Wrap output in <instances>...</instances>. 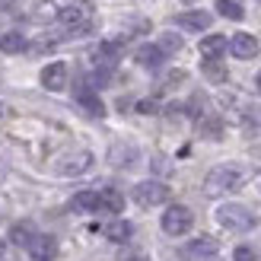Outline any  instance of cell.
Instances as JSON below:
<instances>
[{
    "label": "cell",
    "instance_id": "obj_1",
    "mask_svg": "<svg viewBox=\"0 0 261 261\" xmlns=\"http://www.w3.org/2000/svg\"><path fill=\"white\" fill-rule=\"evenodd\" d=\"M242 181H245V169H239V166H217L204 178V194H207V198L229 194V191L242 188Z\"/></svg>",
    "mask_w": 261,
    "mask_h": 261
},
{
    "label": "cell",
    "instance_id": "obj_2",
    "mask_svg": "<svg viewBox=\"0 0 261 261\" xmlns=\"http://www.w3.org/2000/svg\"><path fill=\"white\" fill-rule=\"evenodd\" d=\"M217 223L229 232H249L255 226V217H252V211H245L242 204H223L217 211Z\"/></svg>",
    "mask_w": 261,
    "mask_h": 261
},
{
    "label": "cell",
    "instance_id": "obj_3",
    "mask_svg": "<svg viewBox=\"0 0 261 261\" xmlns=\"http://www.w3.org/2000/svg\"><path fill=\"white\" fill-rule=\"evenodd\" d=\"M191 223H194V214L185 204L166 207V214H163V232L166 236H185V232L191 229Z\"/></svg>",
    "mask_w": 261,
    "mask_h": 261
},
{
    "label": "cell",
    "instance_id": "obj_4",
    "mask_svg": "<svg viewBox=\"0 0 261 261\" xmlns=\"http://www.w3.org/2000/svg\"><path fill=\"white\" fill-rule=\"evenodd\" d=\"M58 19H61L64 29L73 32V35H83V32L93 29V19H89L86 7H64V10H58Z\"/></svg>",
    "mask_w": 261,
    "mask_h": 261
},
{
    "label": "cell",
    "instance_id": "obj_5",
    "mask_svg": "<svg viewBox=\"0 0 261 261\" xmlns=\"http://www.w3.org/2000/svg\"><path fill=\"white\" fill-rule=\"evenodd\" d=\"M169 191L163 181H140V185L134 188V201L140 207H156V204H166L169 201Z\"/></svg>",
    "mask_w": 261,
    "mask_h": 261
},
{
    "label": "cell",
    "instance_id": "obj_6",
    "mask_svg": "<svg viewBox=\"0 0 261 261\" xmlns=\"http://www.w3.org/2000/svg\"><path fill=\"white\" fill-rule=\"evenodd\" d=\"M89 166H93V153H86V150H76V153L64 156V160L58 163V172H61V175H83Z\"/></svg>",
    "mask_w": 261,
    "mask_h": 261
},
{
    "label": "cell",
    "instance_id": "obj_7",
    "mask_svg": "<svg viewBox=\"0 0 261 261\" xmlns=\"http://www.w3.org/2000/svg\"><path fill=\"white\" fill-rule=\"evenodd\" d=\"M42 86L51 89V93H58V89L67 86V64H61V61L48 64V67L42 70Z\"/></svg>",
    "mask_w": 261,
    "mask_h": 261
},
{
    "label": "cell",
    "instance_id": "obj_8",
    "mask_svg": "<svg viewBox=\"0 0 261 261\" xmlns=\"http://www.w3.org/2000/svg\"><path fill=\"white\" fill-rule=\"evenodd\" d=\"M229 51H232L236 58L249 61V58L258 55V38L249 35V32H239V35H232V38H229Z\"/></svg>",
    "mask_w": 261,
    "mask_h": 261
},
{
    "label": "cell",
    "instance_id": "obj_9",
    "mask_svg": "<svg viewBox=\"0 0 261 261\" xmlns=\"http://www.w3.org/2000/svg\"><path fill=\"white\" fill-rule=\"evenodd\" d=\"M29 255L35 261H55L58 258V239L55 236H35L29 245Z\"/></svg>",
    "mask_w": 261,
    "mask_h": 261
},
{
    "label": "cell",
    "instance_id": "obj_10",
    "mask_svg": "<svg viewBox=\"0 0 261 261\" xmlns=\"http://www.w3.org/2000/svg\"><path fill=\"white\" fill-rule=\"evenodd\" d=\"M175 22L181 25V29L201 32V29H207V25L214 22V16H211V13H204V10H191V13H178V16H175Z\"/></svg>",
    "mask_w": 261,
    "mask_h": 261
},
{
    "label": "cell",
    "instance_id": "obj_11",
    "mask_svg": "<svg viewBox=\"0 0 261 261\" xmlns=\"http://www.w3.org/2000/svg\"><path fill=\"white\" fill-rule=\"evenodd\" d=\"M217 239H211V236H201V239H194V242H188L185 249H181V255L185 258H204V255H217Z\"/></svg>",
    "mask_w": 261,
    "mask_h": 261
},
{
    "label": "cell",
    "instance_id": "obj_12",
    "mask_svg": "<svg viewBox=\"0 0 261 261\" xmlns=\"http://www.w3.org/2000/svg\"><path fill=\"white\" fill-rule=\"evenodd\" d=\"M35 236H38V229L29 223V220H22V223H16V226L10 229V242H13V245H25V249L32 245Z\"/></svg>",
    "mask_w": 261,
    "mask_h": 261
},
{
    "label": "cell",
    "instance_id": "obj_13",
    "mask_svg": "<svg viewBox=\"0 0 261 261\" xmlns=\"http://www.w3.org/2000/svg\"><path fill=\"white\" fill-rule=\"evenodd\" d=\"M99 211H106V214H121V211H124V198H121L115 188L99 191Z\"/></svg>",
    "mask_w": 261,
    "mask_h": 261
},
{
    "label": "cell",
    "instance_id": "obj_14",
    "mask_svg": "<svg viewBox=\"0 0 261 261\" xmlns=\"http://www.w3.org/2000/svg\"><path fill=\"white\" fill-rule=\"evenodd\" d=\"M76 102H80L93 118H102V115H106V106L99 102V96L93 93V89H80V93H76Z\"/></svg>",
    "mask_w": 261,
    "mask_h": 261
},
{
    "label": "cell",
    "instance_id": "obj_15",
    "mask_svg": "<svg viewBox=\"0 0 261 261\" xmlns=\"http://www.w3.org/2000/svg\"><path fill=\"white\" fill-rule=\"evenodd\" d=\"M223 51H226V38H223V35H207L204 42H201V55H204L207 61H217Z\"/></svg>",
    "mask_w": 261,
    "mask_h": 261
},
{
    "label": "cell",
    "instance_id": "obj_16",
    "mask_svg": "<svg viewBox=\"0 0 261 261\" xmlns=\"http://www.w3.org/2000/svg\"><path fill=\"white\" fill-rule=\"evenodd\" d=\"M102 232H106L112 242L124 245L130 239V223H127V220H112V223H106V229H102Z\"/></svg>",
    "mask_w": 261,
    "mask_h": 261
},
{
    "label": "cell",
    "instance_id": "obj_17",
    "mask_svg": "<svg viewBox=\"0 0 261 261\" xmlns=\"http://www.w3.org/2000/svg\"><path fill=\"white\" fill-rule=\"evenodd\" d=\"M198 130L204 137H211V140H220L223 137V121H220L217 115H204V118L198 121Z\"/></svg>",
    "mask_w": 261,
    "mask_h": 261
},
{
    "label": "cell",
    "instance_id": "obj_18",
    "mask_svg": "<svg viewBox=\"0 0 261 261\" xmlns=\"http://www.w3.org/2000/svg\"><path fill=\"white\" fill-rule=\"evenodd\" d=\"M163 58H166V55H163L156 45H143V48L137 51V64H140V67H160Z\"/></svg>",
    "mask_w": 261,
    "mask_h": 261
},
{
    "label": "cell",
    "instance_id": "obj_19",
    "mask_svg": "<svg viewBox=\"0 0 261 261\" xmlns=\"http://www.w3.org/2000/svg\"><path fill=\"white\" fill-rule=\"evenodd\" d=\"M0 51L4 55H19V51H25V38L19 32H4L0 35Z\"/></svg>",
    "mask_w": 261,
    "mask_h": 261
},
{
    "label": "cell",
    "instance_id": "obj_20",
    "mask_svg": "<svg viewBox=\"0 0 261 261\" xmlns=\"http://www.w3.org/2000/svg\"><path fill=\"white\" fill-rule=\"evenodd\" d=\"M73 211H99V191H80L70 201Z\"/></svg>",
    "mask_w": 261,
    "mask_h": 261
},
{
    "label": "cell",
    "instance_id": "obj_21",
    "mask_svg": "<svg viewBox=\"0 0 261 261\" xmlns=\"http://www.w3.org/2000/svg\"><path fill=\"white\" fill-rule=\"evenodd\" d=\"M217 13L226 16V19H242L245 16V10L236 4V0H217Z\"/></svg>",
    "mask_w": 261,
    "mask_h": 261
},
{
    "label": "cell",
    "instance_id": "obj_22",
    "mask_svg": "<svg viewBox=\"0 0 261 261\" xmlns=\"http://www.w3.org/2000/svg\"><path fill=\"white\" fill-rule=\"evenodd\" d=\"M242 127L245 130H261V106H249L242 112Z\"/></svg>",
    "mask_w": 261,
    "mask_h": 261
},
{
    "label": "cell",
    "instance_id": "obj_23",
    "mask_svg": "<svg viewBox=\"0 0 261 261\" xmlns=\"http://www.w3.org/2000/svg\"><path fill=\"white\" fill-rule=\"evenodd\" d=\"M204 76H207L211 83H223V80H226V67H223L220 61H204Z\"/></svg>",
    "mask_w": 261,
    "mask_h": 261
},
{
    "label": "cell",
    "instance_id": "obj_24",
    "mask_svg": "<svg viewBox=\"0 0 261 261\" xmlns=\"http://www.w3.org/2000/svg\"><path fill=\"white\" fill-rule=\"evenodd\" d=\"M55 4H48V0H38V4H32V19H55Z\"/></svg>",
    "mask_w": 261,
    "mask_h": 261
},
{
    "label": "cell",
    "instance_id": "obj_25",
    "mask_svg": "<svg viewBox=\"0 0 261 261\" xmlns=\"http://www.w3.org/2000/svg\"><path fill=\"white\" fill-rule=\"evenodd\" d=\"M156 48H160L163 55H172V51H178V48H181V38H178V35H163Z\"/></svg>",
    "mask_w": 261,
    "mask_h": 261
},
{
    "label": "cell",
    "instance_id": "obj_26",
    "mask_svg": "<svg viewBox=\"0 0 261 261\" xmlns=\"http://www.w3.org/2000/svg\"><path fill=\"white\" fill-rule=\"evenodd\" d=\"M134 156H137L134 150H121V147H115V150H112V163H115V166H130V160H134Z\"/></svg>",
    "mask_w": 261,
    "mask_h": 261
},
{
    "label": "cell",
    "instance_id": "obj_27",
    "mask_svg": "<svg viewBox=\"0 0 261 261\" xmlns=\"http://www.w3.org/2000/svg\"><path fill=\"white\" fill-rule=\"evenodd\" d=\"M156 109H160V106H156V99H140L137 102V112L140 115H156Z\"/></svg>",
    "mask_w": 261,
    "mask_h": 261
},
{
    "label": "cell",
    "instance_id": "obj_28",
    "mask_svg": "<svg viewBox=\"0 0 261 261\" xmlns=\"http://www.w3.org/2000/svg\"><path fill=\"white\" fill-rule=\"evenodd\" d=\"M232 261H255V252L249 249V245H239V249L232 252Z\"/></svg>",
    "mask_w": 261,
    "mask_h": 261
},
{
    "label": "cell",
    "instance_id": "obj_29",
    "mask_svg": "<svg viewBox=\"0 0 261 261\" xmlns=\"http://www.w3.org/2000/svg\"><path fill=\"white\" fill-rule=\"evenodd\" d=\"M118 261H147V255H143L140 249H124Z\"/></svg>",
    "mask_w": 261,
    "mask_h": 261
},
{
    "label": "cell",
    "instance_id": "obj_30",
    "mask_svg": "<svg viewBox=\"0 0 261 261\" xmlns=\"http://www.w3.org/2000/svg\"><path fill=\"white\" fill-rule=\"evenodd\" d=\"M13 7V0H0V10H10Z\"/></svg>",
    "mask_w": 261,
    "mask_h": 261
},
{
    "label": "cell",
    "instance_id": "obj_31",
    "mask_svg": "<svg viewBox=\"0 0 261 261\" xmlns=\"http://www.w3.org/2000/svg\"><path fill=\"white\" fill-rule=\"evenodd\" d=\"M255 83H258V93H261V73H258V80H255Z\"/></svg>",
    "mask_w": 261,
    "mask_h": 261
}]
</instances>
